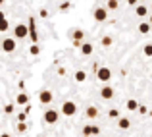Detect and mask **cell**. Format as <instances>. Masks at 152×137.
<instances>
[{
  "label": "cell",
  "instance_id": "obj_1",
  "mask_svg": "<svg viewBox=\"0 0 152 137\" xmlns=\"http://www.w3.org/2000/svg\"><path fill=\"white\" fill-rule=\"evenodd\" d=\"M29 37V25H25V23H18V25L14 27V39H25Z\"/></svg>",
  "mask_w": 152,
  "mask_h": 137
},
{
  "label": "cell",
  "instance_id": "obj_2",
  "mask_svg": "<svg viewBox=\"0 0 152 137\" xmlns=\"http://www.w3.org/2000/svg\"><path fill=\"white\" fill-rule=\"evenodd\" d=\"M108 12H110V10H108L106 6H96L93 10V18L96 19V21H106V19H108Z\"/></svg>",
  "mask_w": 152,
  "mask_h": 137
},
{
  "label": "cell",
  "instance_id": "obj_3",
  "mask_svg": "<svg viewBox=\"0 0 152 137\" xmlns=\"http://www.w3.org/2000/svg\"><path fill=\"white\" fill-rule=\"evenodd\" d=\"M62 114L64 116H75V114H77V104L71 102V100L62 102Z\"/></svg>",
  "mask_w": 152,
  "mask_h": 137
},
{
  "label": "cell",
  "instance_id": "obj_4",
  "mask_svg": "<svg viewBox=\"0 0 152 137\" xmlns=\"http://www.w3.org/2000/svg\"><path fill=\"white\" fill-rule=\"evenodd\" d=\"M42 118H45V122L46 124H56L58 122V118H60V114H58V110H45V114H42Z\"/></svg>",
  "mask_w": 152,
  "mask_h": 137
},
{
  "label": "cell",
  "instance_id": "obj_5",
  "mask_svg": "<svg viewBox=\"0 0 152 137\" xmlns=\"http://www.w3.org/2000/svg\"><path fill=\"white\" fill-rule=\"evenodd\" d=\"M96 77L100 79L102 83H108L112 79V70H110V68H100V70L96 71Z\"/></svg>",
  "mask_w": 152,
  "mask_h": 137
},
{
  "label": "cell",
  "instance_id": "obj_6",
  "mask_svg": "<svg viewBox=\"0 0 152 137\" xmlns=\"http://www.w3.org/2000/svg\"><path fill=\"white\" fill-rule=\"evenodd\" d=\"M2 50L4 52H14L15 50V39H12V37H6V39H2Z\"/></svg>",
  "mask_w": 152,
  "mask_h": 137
},
{
  "label": "cell",
  "instance_id": "obj_7",
  "mask_svg": "<svg viewBox=\"0 0 152 137\" xmlns=\"http://www.w3.org/2000/svg\"><path fill=\"white\" fill-rule=\"evenodd\" d=\"M52 99H54V95H52V91H48V89H42L39 93V102H42V104H50Z\"/></svg>",
  "mask_w": 152,
  "mask_h": 137
},
{
  "label": "cell",
  "instance_id": "obj_8",
  "mask_svg": "<svg viewBox=\"0 0 152 137\" xmlns=\"http://www.w3.org/2000/svg\"><path fill=\"white\" fill-rule=\"evenodd\" d=\"M83 37H85V33H83V29H75L73 33H71V41H73V45L81 48V45H83Z\"/></svg>",
  "mask_w": 152,
  "mask_h": 137
},
{
  "label": "cell",
  "instance_id": "obj_9",
  "mask_svg": "<svg viewBox=\"0 0 152 137\" xmlns=\"http://www.w3.org/2000/svg\"><path fill=\"white\" fill-rule=\"evenodd\" d=\"M98 133H100V127H98V126H91V124H89V126L83 127V135H87V137H94Z\"/></svg>",
  "mask_w": 152,
  "mask_h": 137
},
{
  "label": "cell",
  "instance_id": "obj_10",
  "mask_svg": "<svg viewBox=\"0 0 152 137\" xmlns=\"http://www.w3.org/2000/svg\"><path fill=\"white\" fill-rule=\"evenodd\" d=\"M100 96H102V99H104V100H110V99H112V96H114V89H112V87H110V85H106V87H102V89H100Z\"/></svg>",
  "mask_w": 152,
  "mask_h": 137
},
{
  "label": "cell",
  "instance_id": "obj_11",
  "mask_svg": "<svg viewBox=\"0 0 152 137\" xmlns=\"http://www.w3.org/2000/svg\"><path fill=\"white\" fill-rule=\"evenodd\" d=\"M135 14H137L139 18H146V15H150V14H148V8H146L145 4H139V6H135Z\"/></svg>",
  "mask_w": 152,
  "mask_h": 137
},
{
  "label": "cell",
  "instance_id": "obj_12",
  "mask_svg": "<svg viewBox=\"0 0 152 137\" xmlns=\"http://www.w3.org/2000/svg\"><path fill=\"white\" fill-rule=\"evenodd\" d=\"M150 29H152L150 21H142V23H139V33H141V35H148V33H150Z\"/></svg>",
  "mask_w": 152,
  "mask_h": 137
},
{
  "label": "cell",
  "instance_id": "obj_13",
  "mask_svg": "<svg viewBox=\"0 0 152 137\" xmlns=\"http://www.w3.org/2000/svg\"><path fill=\"white\" fill-rule=\"evenodd\" d=\"M93 50H94L93 43H83V45H81V54L83 56H91V54H93Z\"/></svg>",
  "mask_w": 152,
  "mask_h": 137
},
{
  "label": "cell",
  "instance_id": "obj_14",
  "mask_svg": "<svg viewBox=\"0 0 152 137\" xmlns=\"http://www.w3.org/2000/svg\"><path fill=\"white\" fill-rule=\"evenodd\" d=\"M15 104H23V106H27V104H29V96H27L25 93H19V95L15 96Z\"/></svg>",
  "mask_w": 152,
  "mask_h": 137
},
{
  "label": "cell",
  "instance_id": "obj_15",
  "mask_svg": "<svg viewBox=\"0 0 152 137\" xmlns=\"http://www.w3.org/2000/svg\"><path fill=\"white\" fill-rule=\"evenodd\" d=\"M118 127L119 130H129L131 127V120L129 118H119L118 120Z\"/></svg>",
  "mask_w": 152,
  "mask_h": 137
},
{
  "label": "cell",
  "instance_id": "obj_16",
  "mask_svg": "<svg viewBox=\"0 0 152 137\" xmlns=\"http://www.w3.org/2000/svg\"><path fill=\"white\" fill-rule=\"evenodd\" d=\"M85 116H87V118H91V120H94V118L98 116V108H96V106H89V108L85 110Z\"/></svg>",
  "mask_w": 152,
  "mask_h": 137
},
{
  "label": "cell",
  "instance_id": "obj_17",
  "mask_svg": "<svg viewBox=\"0 0 152 137\" xmlns=\"http://www.w3.org/2000/svg\"><path fill=\"white\" fill-rule=\"evenodd\" d=\"M73 77H75V81H77V83H83V81L87 79V74H85L83 70H79V71H75V75H73Z\"/></svg>",
  "mask_w": 152,
  "mask_h": 137
},
{
  "label": "cell",
  "instance_id": "obj_18",
  "mask_svg": "<svg viewBox=\"0 0 152 137\" xmlns=\"http://www.w3.org/2000/svg\"><path fill=\"white\" fill-rule=\"evenodd\" d=\"M127 110H131V112L139 110V102L135 99H129V100H127Z\"/></svg>",
  "mask_w": 152,
  "mask_h": 137
},
{
  "label": "cell",
  "instance_id": "obj_19",
  "mask_svg": "<svg viewBox=\"0 0 152 137\" xmlns=\"http://www.w3.org/2000/svg\"><path fill=\"white\" fill-rule=\"evenodd\" d=\"M106 8H108V10H118L119 2H118V0H106Z\"/></svg>",
  "mask_w": 152,
  "mask_h": 137
},
{
  "label": "cell",
  "instance_id": "obj_20",
  "mask_svg": "<svg viewBox=\"0 0 152 137\" xmlns=\"http://www.w3.org/2000/svg\"><path fill=\"white\" fill-rule=\"evenodd\" d=\"M8 27H10V23H8V19H6V14H2V25H0V31H2V33H6Z\"/></svg>",
  "mask_w": 152,
  "mask_h": 137
},
{
  "label": "cell",
  "instance_id": "obj_21",
  "mask_svg": "<svg viewBox=\"0 0 152 137\" xmlns=\"http://www.w3.org/2000/svg\"><path fill=\"white\" fill-rule=\"evenodd\" d=\"M112 43H114V41H112L110 35H104V37H102V46H112Z\"/></svg>",
  "mask_w": 152,
  "mask_h": 137
},
{
  "label": "cell",
  "instance_id": "obj_22",
  "mask_svg": "<svg viewBox=\"0 0 152 137\" xmlns=\"http://www.w3.org/2000/svg\"><path fill=\"white\" fill-rule=\"evenodd\" d=\"M142 52H145V56H152V45H145Z\"/></svg>",
  "mask_w": 152,
  "mask_h": 137
},
{
  "label": "cell",
  "instance_id": "obj_23",
  "mask_svg": "<svg viewBox=\"0 0 152 137\" xmlns=\"http://www.w3.org/2000/svg\"><path fill=\"white\" fill-rule=\"evenodd\" d=\"M108 116H110V118H118V120H119V112L115 110V108H112V110L108 112Z\"/></svg>",
  "mask_w": 152,
  "mask_h": 137
},
{
  "label": "cell",
  "instance_id": "obj_24",
  "mask_svg": "<svg viewBox=\"0 0 152 137\" xmlns=\"http://www.w3.org/2000/svg\"><path fill=\"white\" fill-rule=\"evenodd\" d=\"M29 37H31V41H33V43H37V41H39V35H37V31H29Z\"/></svg>",
  "mask_w": 152,
  "mask_h": 137
},
{
  "label": "cell",
  "instance_id": "obj_25",
  "mask_svg": "<svg viewBox=\"0 0 152 137\" xmlns=\"http://www.w3.org/2000/svg\"><path fill=\"white\" fill-rule=\"evenodd\" d=\"M29 52H31V54H33V56H37L39 52H41V48H39L37 45H33V46H31V50H29Z\"/></svg>",
  "mask_w": 152,
  "mask_h": 137
},
{
  "label": "cell",
  "instance_id": "obj_26",
  "mask_svg": "<svg viewBox=\"0 0 152 137\" xmlns=\"http://www.w3.org/2000/svg\"><path fill=\"white\" fill-rule=\"evenodd\" d=\"M18 120H19V122H25V120H27V114H25V112H21V114H18Z\"/></svg>",
  "mask_w": 152,
  "mask_h": 137
},
{
  "label": "cell",
  "instance_id": "obj_27",
  "mask_svg": "<svg viewBox=\"0 0 152 137\" xmlns=\"http://www.w3.org/2000/svg\"><path fill=\"white\" fill-rule=\"evenodd\" d=\"M67 8H69V4H67V2H64V4H60V10H64V12H66V10H67Z\"/></svg>",
  "mask_w": 152,
  "mask_h": 137
},
{
  "label": "cell",
  "instance_id": "obj_28",
  "mask_svg": "<svg viewBox=\"0 0 152 137\" xmlns=\"http://www.w3.org/2000/svg\"><path fill=\"white\" fill-rule=\"evenodd\" d=\"M12 110H14V104H6V112H8V114H10Z\"/></svg>",
  "mask_w": 152,
  "mask_h": 137
},
{
  "label": "cell",
  "instance_id": "obj_29",
  "mask_svg": "<svg viewBox=\"0 0 152 137\" xmlns=\"http://www.w3.org/2000/svg\"><path fill=\"white\" fill-rule=\"evenodd\" d=\"M18 130H19V131H25V124H23V122H19V126H18Z\"/></svg>",
  "mask_w": 152,
  "mask_h": 137
},
{
  "label": "cell",
  "instance_id": "obj_30",
  "mask_svg": "<svg viewBox=\"0 0 152 137\" xmlns=\"http://www.w3.org/2000/svg\"><path fill=\"white\" fill-rule=\"evenodd\" d=\"M148 21H150V25H152V14L148 15Z\"/></svg>",
  "mask_w": 152,
  "mask_h": 137
},
{
  "label": "cell",
  "instance_id": "obj_31",
  "mask_svg": "<svg viewBox=\"0 0 152 137\" xmlns=\"http://www.w3.org/2000/svg\"><path fill=\"white\" fill-rule=\"evenodd\" d=\"M2 137H10V135H8V133H2Z\"/></svg>",
  "mask_w": 152,
  "mask_h": 137
},
{
  "label": "cell",
  "instance_id": "obj_32",
  "mask_svg": "<svg viewBox=\"0 0 152 137\" xmlns=\"http://www.w3.org/2000/svg\"><path fill=\"white\" fill-rule=\"evenodd\" d=\"M83 137H87V135H83Z\"/></svg>",
  "mask_w": 152,
  "mask_h": 137
},
{
  "label": "cell",
  "instance_id": "obj_33",
  "mask_svg": "<svg viewBox=\"0 0 152 137\" xmlns=\"http://www.w3.org/2000/svg\"><path fill=\"white\" fill-rule=\"evenodd\" d=\"M150 8H152V6H150Z\"/></svg>",
  "mask_w": 152,
  "mask_h": 137
}]
</instances>
